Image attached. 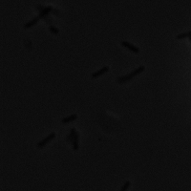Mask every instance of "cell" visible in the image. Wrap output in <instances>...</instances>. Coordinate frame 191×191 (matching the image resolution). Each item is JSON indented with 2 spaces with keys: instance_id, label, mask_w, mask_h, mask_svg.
Segmentation results:
<instances>
[{
  "instance_id": "obj_6",
  "label": "cell",
  "mask_w": 191,
  "mask_h": 191,
  "mask_svg": "<svg viewBox=\"0 0 191 191\" xmlns=\"http://www.w3.org/2000/svg\"><path fill=\"white\" fill-rule=\"evenodd\" d=\"M78 118V115L77 114H73L71 116H68V117H65L61 120V122L62 123H68V122H71V121H74L75 118Z\"/></svg>"
},
{
  "instance_id": "obj_11",
  "label": "cell",
  "mask_w": 191,
  "mask_h": 191,
  "mask_svg": "<svg viewBox=\"0 0 191 191\" xmlns=\"http://www.w3.org/2000/svg\"><path fill=\"white\" fill-rule=\"evenodd\" d=\"M130 182L129 181H127L126 183H125L124 184H123V186H122V188H121V190L120 191H127V189H128V187L130 186Z\"/></svg>"
},
{
  "instance_id": "obj_7",
  "label": "cell",
  "mask_w": 191,
  "mask_h": 191,
  "mask_svg": "<svg viewBox=\"0 0 191 191\" xmlns=\"http://www.w3.org/2000/svg\"><path fill=\"white\" fill-rule=\"evenodd\" d=\"M78 140H80V135H78V133H77L73 141H72V143H73V148L75 151L78 150V147H80V145H78Z\"/></svg>"
},
{
  "instance_id": "obj_13",
  "label": "cell",
  "mask_w": 191,
  "mask_h": 191,
  "mask_svg": "<svg viewBox=\"0 0 191 191\" xmlns=\"http://www.w3.org/2000/svg\"><path fill=\"white\" fill-rule=\"evenodd\" d=\"M189 38H190V40H191V35H190V37H189Z\"/></svg>"
},
{
  "instance_id": "obj_9",
  "label": "cell",
  "mask_w": 191,
  "mask_h": 191,
  "mask_svg": "<svg viewBox=\"0 0 191 191\" xmlns=\"http://www.w3.org/2000/svg\"><path fill=\"white\" fill-rule=\"evenodd\" d=\"M190 35H191V31L187 32V33H183V34H181V35H177V38H178V39H182V38L189 37Z\"/></svg>"
},
{
  "instance_id": "obj_4",
  "label": "cell",
  "mask_w": 191,
  "mask_h": 191,
  "mask_svg": "<svg viewBox=\"0 0 191 191\" xmlns=\"http://www.w3.org/2000/svg\"><path fill=\"white\" fill-rule=\"evenodd\" d=\"M108 71H109V67H108V66H104L101 69H100V70L96 71L95 73L92 74V78H97L98 77H100V75H104L105 73H107Z\"/></svg>"
},
{
  "instance_id": "obj_12",
  "label": "cell",
  "mask_w": 191,
  "mask_h": 191,
  "mask_svg": "<svg viewBox=\"0 0 191 191\" xmlns=\"http://www.w3.org/2000/svg\"><path fill=\"white\" fill-rule=\"evenodd\" d=\"M44 8H45V7H43V6H40V5H38L37 7V11H38L39 12H40L41 11H43V10H44Z\"/></svg>"
},
{
  "instance_id": "obj_2",
  "label": "cell",
  "mask_w": 191,
  "mask_h": 191,
  "mask_svg": "<svg viewBox=\"0 0 191 191\" xmlns=\"http://www.w3.org/2000/svg\"><path fill=\"white\" fill-rule=\"evenodd\" d=\"M55 138V132H53V133H51L50 135H48L47 137L46 138H44L43 140H41L40 141H39V143H37V148H42V147H44L46 144L47 143H50V141H52L53 140H54Z\"/></svg>"
},
{
  "instance_id": "obj_8",
  "label": "cell",
  "mask_w": 191,
  "mask_h": 191,
  "mask_svg": "<svg viewBox=\"0 0 191 191\" xmlns=\"http://www.w3.org/2000/svg\"><path fill=\"white\" fill-rule=\"evenodd\" d=\"M77 133H78L77 130H75V128H72L71 131H70V134H69V136H68V140H69V141H73L74 138L75 137Z\"/></svg>"
},
{
  "instance_id": "obj_5",
  "label": "cell",
  "mask_w": 191,
  "mask_h": 191,
  "mask_svg": "<svg viewBox=\"0 0 191 191\" xmlns=\"http://www.w3.org/2000/svg\"><path fill=\"white\" fill-rule=\"evenodd\" d=\"M40 19V16L39 15H37V16H35V17L34 18V19H32V20H30L29 22H27L26 24L24 25V28L25 29H28V28H30V27H33L34 25H35L37 23V21Z\"/></svg>"
},
{
  "instance_id": "obj_10",
  "label": "cell",
  "mask_w": 191,
  "mask_h": 191,
  "mask_svg": "<svg viewBox=\"0 0 191 191\" xmlns=\"http://www.w3.org/2000/svg\"><path fill=\"white\" fill-rule=\"evenodd\" d=\"M49 30H50L51 33H53V34H55V35H57L58 33H59L58 29L55 28V26H50V27H49Z\"/></svg>"
},
{
  "instance_id": "obj_1",
  "label": "cell",
  "mask_w": 191,
  "mask_h": 191,
  "mask_svg": "<svg viewBox=\"0 0 191 191\" xmlns=\"http://www.w3.org/2000/svg\"><path fill=\"white\" fill-rule=\"evenodd\" d=\"M144 70H145V67H144L143 65H141V66H139L138 68H136L134 71L131 72V73L125 75H122V77H118L117 78V80H118V82H120V83H125V82L130 81L131 80H133L136 75H140V73H143Z\"/></svg>"
},
{
  "instance_id": "obj_3",
  "label": "cell",
  "mask_w": 191,
  "mask_h": 191,
  "mask_svg": "<svg viewBox=\"0 0 191 191\" xmlns=\"http://www.w3.org/2000/svg\"><path fill=\"white\" fill-rule=\"evenodd\" d=\"M121 45L126 49H128V50H130L131 52L135 53V54H138V53L140 52V49L138 48L137 46H135L134 44L130 43V42H128V41H122L121 42Z\"/></svg>"
}]
</instances>
